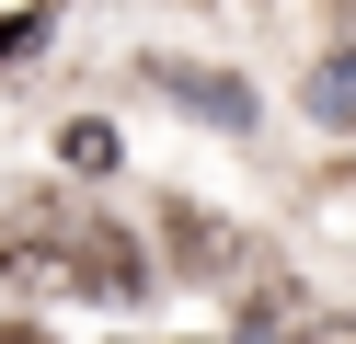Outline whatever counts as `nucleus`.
Segmentation results:
<instances>
[{
  "label": "nucleus",
  "mask_w": 356,
  "mask_h": 344,
  "mask_svg": "<svg viewBox=\"0 0 356 344\" xmlns=\"http://www.w3.org/2000/svg\"><path fill=\"white\" fill-rule=\"evenodd\" d=\"M12 275L24 287H92V298H115V287H138V252L115 241V229H35L24 252H12Z\"/></svg>",
  "instance_id": "obj_1"
},
{
  "label": "nucleus",
  "mask_w": 356,
  "mask_h": 344,
  "mask_svg": "<svg viewBox=\"0 0 356 344\" xmlns=\"http://www.w3.org/2000/svg\"><path fill=\"white\" fill-rule=\"evenodd\" d=\"M149 81H161L172 104H195V115H218V126H241V115H253V92H241V81H218V69H184V58H161V69H149Z\"/></svg>",
  "instance_id": "obj_2"
},
{
  "label": "nucleus",
  "mask_w": 356,
  "mask_h": 344,
  "mask_svg": "<svg viewBox=\"0 0 356 344\" xmlns=\"http://www.w3.org/2000/svg\"><path fill=\"white\" fill-rule=\"evenodd\" d=\"M172 241H184V264H195V275H230V252H241L230 229H207L195 206H172Z\"/></svg>",
  "instance_id": "obj_3"
},
{
  "label": "nucleus",
  "mask_w": 356,
  "mask_h": 344,
  "mask_svg": "<svg viewBox=\"0 0 356 344\" xmlns=\"http://www.w3.org/2000/svg\"><path fill=\"white\" fill-rule=\"evenodd\" d=\"M310 115H322V126H356V58H333L322 81H310Z\"/></svg>",
  "instance_id": "obj_4"
},
{
  "label": "nucleus",
  "mask_w": 356,
  "mask_h": 344,
  "mask_svg": "<svg viewBox=\"0 0 356 344\" xmlns=\"http://www.w3.org/2000/svg\"><path fill=\"white\" fill-rule=\"evenodd\" d=\"M299 344H356V333H345V321H310V333H299Z\"/></svg>",
  "instance_id": "obj_5"
},
{
  "label": "nucleus",
  "mask_w": 356,
  "mask_h": 344,
  "mask_svg": "<svg viewBox=\"0 0 356 344\" xmlns=\"http://www.w3.org/2000/svg\"><path fill=\"white\" fill-rule=\"evenodd\" d=\"M0 344H47V333H24V321H0Z\"/></svg>",
  "instance_id": "obj_6"
}]
</instances>
